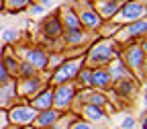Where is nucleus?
I'll use <instances>...</instances> for the list:
<instances>
[{
	"label": "nucleus",
	"instance_id": "f257e3e1",
	"mask_svg": "<svg viewBox=\"0 0 147 129\" xmlns=\"http://www.w3.org/2000/svg\"><path fill=\"white\" fill-rule=\"evenodd\" d=\"M121 55V49L115 41L100 39L94 45H90V49L84 55V66L88 68H104L110 60H115Z\"/></svg>",
	"mask_w": 147,
	"mask_h": 129
},
{
	"label": "nucleus",
	"instance_id": "f03ea898",
	"mask_svg": "<svg viewBox=\"0 0 147 129\" xmlns=\"http://www.w3.org/2000/svg\"><path fill=\"white\" fill-rule=\"evenodd\" d=\"M121 62L127 66V70L133 74V78L135 80H145V49L143 45H131V47H127L121 55Z\"/></svg>",
	"mask_w": 147,
	"mask_h": 129
},
{
	"label": "nucleus",
	"instance_id": "7ed1b4c3",
	"mask_svg": "<svg viewBox=\"0 0 147 129\" xmlns=\"http://www.w3.org/2000/svg\"><path fill=\"white\" fill-rule=\"evenodd\" d=\"M78 96V88L74 82H63L53 86V109H57L59 113L69 111L74 107V100Z\"/></svg>",
	"mask_w": 147,
	"mask_h": 129
},
{
	"label": "nucleus",
	"instance_id": "20e7f679",
	"mask_svg": "<svg viewBox=\"0 0 147 129\" xmlns=\"http://www.w3.org/2000/svg\"><path fill=\"white\" fill-rule=\"evenodd\" d=\"M82 66H84V55H80V58H76V60H63L51 74V78H49L51 86L63 84V82H71Z\"/></svg>",
	"mask_w": 147,
	"mask_h": 129
},
{
	"label": "nucleus",
	"instance_id": "39448f33",
	"mask_svg": "<svg viewBox=\"0 0 147 129\" xmlns=\"http://www.w3.org/2000/svg\"><path fill=\"white\" fill-rule=\"evenodd\" d=\"M143 16H145V2H141V0H127V2H123L119 6V10L115 12L113 18L117 25H129Z\"/></svg>",
	"mask_w": 147,
	"mask_h": 129
},
{
	"label": "nucleus",
	"instance_id": "423d86ee",
	"mask_svg": "<svg viewBox=\"0 0 147 129\" xmlns=\"http://www.w3.org/2000/svg\"><path fill=\"white\" fill-rule=\"evenodd\" d=\"M8 123H10V127H16V129H25V127H29V125H33V119H35V115H37V111L31 107V105H12L8 111Z\"/></svg>",
	"mask_w": 147,
	"mask_h": 129
},
{
	"label": "nucleus",
	"instance_id": "0eeeda50",
	"mask_svg": "<svg viewBox=\"0 0 147 129\" xmlns=\"http://www.w3.org/2000/svg\"><path fill=\"white\" fill-rule=\"evenodd\" d=\"M43 88L39 76H31V78H21L16 82V96L18 98H31L35 92H39Z\"/></svg>",
	"mask_w": 147,
	"mask_h": 129
},
{
	"label": "nucleus",
	"instance_id": "6e6552de",
	"mask_svg": "<svg viewBox=\"0 0 147 129\" xmlns=\"http://www.w3.org/2000/svg\"><path fill=\"white\" fill-rule=\"evenodd\" d=\"M35 111H45V109H51L53 107V86H43L39 92H35L31 96V103H29Z\"/></svg>",
	"mask_w": 147,
	"mask_h": 129
},
{
	"label": "nucleus",
	"instance_id": "1a4fd4ad",
	"mask_svg": "<svg viewBox=\"0 0 147 129\" xmlns=\"http://www.w3.org/2000/svg\"><path fill=\"white\" fill-rule=\"evenodd\" d=\"M145 29H147V21L145 16L139 18V21H133L121 29V35H119V41H127V39H137V37H143L145 35Z\"/></svg>",
	"mask_w": 147,
	"mask_h": 129
},
{
	"label": "nucleus",
	"instance_id": "9d476101",
	"mask_svg": "<svg viewBox=\"0 0 147 129\" xmlns=\"http://www.w3.org/2000/svg\"><path fill=\"white\" fill-rule=\"evenodd\" d=\"M59 117H61V113L57 109H45V111H37V115H35V119H33V127L35 129H39V127H51V125H55L59 121Z\"/></svg>",
	"mask_w": 147,
	"mask_h": 129
},
{
	"label": "nucleus",
	"instance_id": "9b49d317",
	"mask_svg": "<svg viewBox=\"0 0 147 129\" xmlns=\"http://www.w3.org/2000/svg\"><path fill=\"white\" fill-rule=\"evenodd\" d=\"M104 68L108 70V76H110V80H113V84H115V82H121V80H125V78H133V74L127 70V66L121 62V58L110 60ZM133 80H135V78H133Z\"/></svg>",
	"mask_w": 147,
	"mask_h": 129
},
{
	"label": "nucleus",
	"instance_id": "f8f14e48",
	"mask_svg": "<svg viewBox=\"0 0 147 129\" xmlns=\"http://www.w3.org/2000/svg\"><path fill=\"white\" fill-rule=\"evenodd\" d=\"M113 86H115L117 98H121V100H133L135 92H137V80H133V78H125L121 82H115Z\"/></svg>",
	"mask_w": 147,
	"mask_h": 129
},
{
	"label": "nucleus",
	"instance_id": "ddd939ff",
	"mask_svg": "<svg viewBox=\"0 0 147 129\" xmlns=\"http://www.w3.org/2000/svg\"><path fill=\"white\" fill-rule=\"evenodd\" d=\"M90 88H96V90H100V92L113 88V80H110L106 68H92V82H90Z\"/></svg>",
	"mask_w": 147,
	"mask_h": 129
},
{
	"label": "nucleus",
	"instance_id": "4468645a",
	"mask_svg": "<svg viewBox=\"0 0 147 129\" xmlns=\"http://www.w3.org/2000/svg\"><path fill=\"white\" fill-rule=\"evenodd\" d=\"M18 96H16V82H8V84H2L0 86V109L8 111L12 105H16Z\"/></svg>",
	"mask_w": 147,
	"mask_h": 129
},
{
	"label": "nucleus",
	"instance_id": "2eb2a0df",
	"mask_svg": "<svg viewBox=\"0 0 147 129\" xmlns=\"http://www.w3.org/2000/svg\"><path fill=\"white\" fill-rule=\"evenodd\" d=\"M76 14H78L80 25H82L84 29H98V27L102 25V18L98 16V12L92 8V6H86L84 10H80V12H76Z\"/></svg>",
	"mask_w": 147,
	"mask_h": 129
},
{
	"label": "nucleus",
	"instance_id": "dca6fc26",
	"mask_svg": "<svg viewBox=\"0 0 147 129\" xmlns=\"http://www.w3.org/2000/svg\"><path fill=\"white\" fill-rule=\"evenodd\" d=\"M123 4V0H96V12L102 21H110Z\"/></svg>",
	"mask_w": 147,
	"mask_h": 129
},
{
	"label": "nucleus",
	"instance_id": "f3484780",
	"mask_svg": "<svg viewBox=\"0 0 147 129\" xmlns=\"http://www.w3.org/2000/svg\"><path fill=\"white\" fill-rule=\"evenodd\" d=\"M25 62L31 64L35 70H45L47 68V53L41 47L29 49V51H25Z\"/></svg>",
	"mask_w": 147,
	"mask_h": 129
},
{
	"label": "nucleus",
	"instance_id": "a211bd4d",
	"mask_svg": "<svg viewBox=\"0 0 147 129\" xmlns=\"http://www.w3.org/2000/svg\"><path fill=\"white\" fill-rule=\"evenodd\" d=\"M80 115H82V119H86L88 123H100V121L106 119L104 107H96V105H90V103H86V105L82 107Z\"/></svg>",
	"mask_w": 147,
	"mask_h": 129
},
{
	"label": "nucleus",
	"instance_id": "6ab92c4d",
	"mask_svg": "<svg viewBox=\"0 0 147 129\" xmlns=\"http://www.w3.org/2000/svg\"><path fill=\"white\" fill-rule=\"evenodd\" d=\"M43 33L47 37H51V39H55V37H61L63 33V27H61V21H59V12H55L51 16L45 18V23H43Z\"/></svg>",
	"mask_w": 147,
	"mask_h": 129
},
{
	"label": "nucleus",
	"instance_id": "aec40b11",
	"mask_svg": "<svg viewBox=\"0 0 147 129\" xmlns=\"http://www.w3.org/2000/svg\"><path fill=\"white\" fill-rule=\"evenodd\" d=\"M59 21H61V27H63V29H82V25H80V18H78L76 10H74V8H69V6H65V8L61 10Z\"/></svg>",
	"mask_w": 147,
	"mask_h": 129
},
{
	"label": "nucleus",
	"instance_id": "412c9836",
	"mask_svg": "<svg viewBox=\"0 0 147 129\" xmlns=\"http://www.w3.org/2000/svg\"><path fill=\"white\" fill-rule=\"evenodd\" d=\"M74 84H76V88L80 90V88H90V82H92V68H88V66H82L80 70H78V74H76V78L71 80Z\"/></svg>",
	"mask_w": 147,
	"mask_h": 129
},
{
	"label": "nucleus",
	"instance_id": "4be33fe9",
	"mask_svg": "<svg viewBox=\"0 0 147 129\" xmlns=\"http://www.w3.org/2000/svg\"><path fill=\"white\" fill-rule=\"evenodd\" d=\"M61 39H63L67 45H80V43L86 39V33H84L82 29H63Z\"/></svg>",
	"mask_w": 147,
	"mask_h": 129
},
{
	"label": "nucleus",
	"instance_id": "5701e85b",
	"mask_svg": "<svg viewBox=\"0 0 147 129\" xmlns=\"http://www.w3.org/2000/svg\"><path fill=\"white\" fill-rule=\"evenodd\" d=\"M33 2V0H4V4H6V10L16 14V12H23L29 4Z\"/></svg>",
	"mask_w": 147,
	"mask_h": 129
},
{
	"label": "nucleus",
	"instance_id": "b1692460",
	"mask_svg": "<svg viewBox=\"0 0 147 129\" xmlns=\"http://www.w3.org/2000/svg\"><path fill=\"white\" fill-rule=\"evenodd\" d=\"M2 64L6 66V70L10 72V76H16V68H18V60L14 58L12 51H6L4 58H2Z\"/></svg>",
	"mask_w": 147,
	"mask_h": 129
},
{
	"label": "nucleus",
	"instance_id": "393cba45",
	"mask_svg": "<svg viewBox=\"0 0 147 129\" xmlns=\"http://www.w3.org/2000/svg\"><path fill=\"white\" fill-rule=\"evenodd\" d=\"M35 68L31 66V64H27V62H18V68H16V76L18 78H31V76H35Z\"/></svg>",
	"mask_w": 147,
	"mask_h": 129
},
{
	"label": "nucleus",
	"instance_id": "a878e982",
	"mask_svg": "<svg viewBox=\"0 0 147 129\" xmlns=\"http://www.w3.org/2000/svg\"><path fill=\"white\" fill-rule=\"evenodd\" d=\"M67 129H94V127H92V123H88V121L82 119V117H71Z\"/></svg>",
	"mask_w": 147,
	"mask_h": 129
},
{
	"label": "nucleus",
	"instance_id": "bb28decb",
	"mask_svg": "<svg viewBox=\"0 0 147 129\" xmlns=\"http://www.w3.org/2000/svg\"><path fill=\"white\" fill-rule=\"evenodd\" d=\"M14 78L10 76V72L6 70V66L2 64V60H0V86L2 84H8V82H12Z\"/></svg>",
	"mask_w": 147,
	"mask_h": 129
},
{
	"label": "nucleus",
	"instance_id": "cd10ccee",
	"mask_svg": "<svg viewBox=\"0 0 147 129\" xmlns=\"http://www.w3.org/2000/svg\"><path fill=\"white\" fill-rule=\"evenodd\" d=\"M10 123H8V113L4 109H0V129H8Z\"/></svg>",
	"mask_w": 147,
	"mask_h": 129
},
{
	"label": "nucleus",
	"instance_id": "c85d7f7f",
	"mask_svg": "<svg viewBox=\"0 0 147 129\" xmlns=\"http://www.w3.org/2000/svg\"><path fill=\"white\" fill-rule=\"evenodd\" d=\"M135 127V117H125L121 121V129H133Z\"/></svg>",
	"mask_w": 147,
	"mask_h": 129
},
{
	"label": "nucleus",
	"instance_id": "c756f323",
	"mask_svg": "<svg viewBox=\"0 0 147 129\" xmlns=\"http://www.w3.org/2000/svg\"><path fill=\"white\" fill-rule=\"evenodd\" d=\"M43 12H45V6H41V4H33L31 6V14H35V16L37 14H43Z\"/></svg>",
	"mask_w": 147,
	"mask_h": 129
},
{
	"label": "nucleus",
	"instance_id": "7c9ffc66",
	"mask_svg": "<svg viewBox=\"0 0 147 129\" xmlns=\"http://www.w3.org/2000/svg\"><path fill=\"white\" fill-rule=\"evenodd\" d=\"M14 39V31H6L4 33V41H12Z\"/></svg>",
	"mask_w": 147,
	"mask_h": 129
},
{
	"label": "nucleus",
	"instance_id": "2f4dec72",
	"mask_svg": "<svg viewBox=\"0 0 147 129\" xmlns=\"http://www.w3.org/2000/svg\"><path fill=\"white\" fill-rule=\"evenodd\" d=\"M39 4H41V6H49V4H51V0H39Z\"/></svg>",
	"mask_w": 147,
	"mask_h": 129
},
{
	"label": "nucleus",
	"instance_id": "473e14b6",
	"mask_svg": "<svg viewBox=\"0 0 147 129\" xmlns=\"http://www.w3.org/2000/svg\"><path fill=\"white\" fill-rule=\"evenodd\" d=\"M39 129H55V125H51V127H39Z\"/></svg>",
	"mask_w": 147,
	"mask_h": 129
},
{
	"label": "nucleus",
	"instance_id": "72a5a7b5",
	"mask_svg": "<svg viewBox=\"0 0 147 129\" xmlns=\"http://www.w3.org/2000/svg\"><path fill=\"white\" fill-rule=\"evenodd\" d=\"M141 2H143V0H141Z\"/></svg>",
	"mask_w": 147,
	"mask_h": 129
},
{
	"label": "nucleus",
	"instance_id": "f704fd0d",
	"mask_svg": "<svg viewBox=\"0 0 147 129\" xmlns=\"http://www.w3.org/2000/svg\"><path fill=\"white\" fill-rule=\"evenodd\" d=\"M8 129H10V127H8Z\"/></svg>",
	"mask_w": 147,
	"mask_h": 129
}]
</instances>
